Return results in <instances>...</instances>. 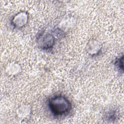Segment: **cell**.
<instances>
[{
  "label": "cell",
  "instance_id": "cell-1",
  "mask_svg": "<svg viewBox=\"0 0 124 124\" xmlns=\"http://www.w3.org/2000/svg\"><path fill=\"white\" fill-rule=\"evenodd\" d=\"M47 106L51 114L57 117L67 115L72 109L70 101L62 94H56L50 97L47 100Z\"/></svg>",
  "mask_w": 124,
  "mask_h": 124
},
{
  "label": "cell",
  "instance_id": "cell-2",
  "mask_svg": "<svg viewBox=\"0 0 124 124\" xmlns=\"http://www.w3.org/2000/svg\"><path fill=\"white\" fill-rule=\"evenodd\" d=\"M37 40L39 47L43 50H49L53 47L55 44V37L50 33L40 34Z\"/></svg>",
  "mask_w": 124,
  "mask_h": 124
},
{
  "label": "cell",
  "instance_id": "cell-3",
  "mask_svg": "<svg viewBox=\"0 0 124 124\" xmlns=\"http://www.w3.org/2000/svg\"><path fill=\"white\" fill-rule=\"evenodd\" d=\"M28 15L26 12H21L16 14L12 19L11 25L15 29H20L27 23Z\"/></svg>",
  "mask_w": 124,
  "mask_h": 124
},
{
  "label": "cell",
  "instance_id": "cell-4",
  "mask_svg": "<svg viewBox=\"0 0 124 124\" xmlns=\"http://www.w3.org/2000/svg\"><path fill=\"white\" fill-rule=\"evenodd\" d=\"M115 66L120 72H123V55L117 58L115 61Z\"/></svg>",
  "mask_w": 124,
  "mask_h": 124
},
{
  "label": "cell",
  "instance_id": "cell-5",
  "mask_svg": "<svg viewBox=\"0 0 124 124\" xmlns=\"http://www.w3.org/2000/svg\"><path fill=\"white\" fill-rule=\"evenodd\" d=\"M116 112L117 111L114 110H111L110 111H109L105 115V119L108 121V120L112 121V120H115L117 116Z\"/></svg>",
  "mask_w": 124,
  "mask_h": 124
}]
</instances>
